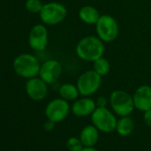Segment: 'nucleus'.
I'll list each match as a JSON object with an SVG mask.
<instances>
[{
	"mask_svg": "<svg viewBox=\"0 0 151 151\" xmlns=\"http://www.w3.org/2000/svg\"><path fill=\"white\" fill-rule=\"evenodd\" d=\"M93 124L101 132L110 133L116 131L117 119L115 113L107 108H96L91 115Z\"/></svg>",
	"mask_w": 151,
	"mask_h": 151,
	"instance_id": "39448f33",
	"label": "nucleus"
},
{
	"mask_svg": "<svg viewBox=\"0 0 151 151\" xmlns=\"http://www.w3.org/2000/svg\"><path fill=\"white\" fill-rule=\"evenodd\" d=\"M134 121L132 120V118L130 117V116H120L116 123V131L120 136L127 137L132 134L134 130Z\"/></svg>",
	"mask_w": 151,
	"mask_h": 151,
	"instance_id": "dca6fc26",
	"label": "nucleus"
},
{
	"mask_svg": "<svg viewBox=\"0 0 151 151\" xmlns=\"http://www.w3.org/2000/svg\"><path fill=\"white\" fill-rule=\"evenodd\" d=\"M93 70L96 73H98L100 76L103 77V76L109 74L110 70V64L107 59L101 57L93 61Z\"/></svg>",
	"mask_w": 151,
	"mask_h": 151,
	"instance_id": "a211bd4d",
	"label": "nucleus"
},
{
	"mask_svg": "<svg viewBox=\"0 0 151 151\" xmlns=\"http://www.w3.org/2000/svg\"><path fill=\"white\" fill-rule=\"evenodd\" d=\"M101 86V76L96 73L93 69L87 70L80 75L78 79L77 86L80 95L89 97L94 94Z\"/></svg>",
	"mask_w": 151,
	"mask_h": 151,
	"instance_id": "423d86ee",
	"label": "nucleus"
},
{
	"mask_svg": "<svg viewBox=\"0 0 151 151\" xmlns=\"http://www.w3.org/2000/svg\"><path fill=\"white\" fill-rule=\"evenodd\" d=\"M143 121L145 124L148 127H151V109L144 111L143 114Z\"/></svg>",
	"mask_w": 151,
	"mask_h": 151,
	"instance_id": "412c9836",
	"label": "nucleus"
},
{
	"mask_svg": "<svg viewBox=\"0 0 151 151\" xmlns=\"http://www.w3.org/2000/svg\"><path fill=\"white\" fill-rule=\"evenodd\" d=\"M26 93L30 99L36 101H43L48 93L47 84L40 78H29L26 83Z\"/></svg>",
	"mask_w": 151,
	"mask_h": 151,
	"instance_id": "9b49d317",
	"label": "nucleus"
},
{
	"mask_svg": "<svg viewBox=\"0 0 151 151\" xmlns=\"http://www.w3.org/2000/svg\"><path fill=\"white\" fill-rule=\"evenodd\" d=\"M109 104L113 112L119 116H130L135 109L132 96L123 90H116L111 93Z\"/></svg>",
	"mask_w": 151,
	"mask_h": 151,
	"instance_id": "7ed1b4c3",
	"label": "nucleus"
},
{
	"mask_svg": "<svg viewBox=\"0 0 151 151\" xmlns=\"http://www.w3.org/2000/svg\"><path fill=\"white\" fill-rule=\"evenodd\" d=\"M55 124H56V123H54L53 121L47 119V120L45 122V124H44V129H45V131H47V132H51V131L53 130V128H54V126H55Z\"/></svg>",
	"mask_w": 151,
	"mask_h": 151,
	"instance_id": "5701e85b",
	"label": "nucleus"
},
{
	"mask_svg": "<svg viewBox=\"0 0 151 151\" xmlns=\"http://www.w3.org/2000/svg\"><path fill=\"white\" fill-rule=\"evenodd\" d=\"M59 93L60 98L69 101H76L78 100L80 93L78 89L77 85H73V84H63L60 89H59Z\"/></svg>",
	"mask_w": 151,
	"mask_h": 151,
	"instance_id": "f3484780",
	"label": "nucleus"
},
{
	"mask_svg": "<svg viewBox=\"0 0 151 151\" xmlns=\"http://www.w3.org/2000/svg\"><path fill=\"white\" fill-rule=\"evenodd\" d=\"M44 4L41 0H27L25 3L26 9L32 14H40Z\"/></svg>",
	"mask_w": 151,
	"mask_h": 151,
	"instance_id": "aec40b11",
	"label": "nucleus"
},
{
	"mask_svg": "<svg viewBox=\"0 0 151 151\" xmlns=\"http://www.w3.org/2000/svg\"><path fill=\"white\" fill-rule=\"evenodd\" d=\"M97 37L103 42L110 43L116 39L119 34V26L114 17L109 14L101 15L95 24Z\"/></svg>",
	"mask_w": 151,
	"mask_h": 151,
	"instance_id": "20e7f679",
	"label": "nucleus"
},
{
	"mask_svg": "<svg viewBox=\"0 0 151 151\" xmlns=\"http://www.w3.org/2000/svg\"><path fill=\"white\" fill-rule=\"evenodd\" d=\"M81 151H98L94 147H84Z\"/></svg>",
	"mask_w": 151,
	"mask_h": 151,
	"instance_id": "b1692460",
	"label": "nucleus"
},
{
	"mask_svg": "<svg viewBox=\"0 0 151 151\" xmlns=\"http://www.w3.org/2000/svg\"><path fill=\"white\" fill-rule=\"evenodd\" d=\"M96 106L97 108H107V104H108V100L106 97L104 96H100L98 97V99L96 100Z\"/></svg>",
	"mask_w": 151,
	"mask_h": 151,
	"instance_id": "4be33fe9",
	"label": "nucleus"
},
{
	"mask_svg": "<svg viewBox=\"0 0 151 151\" xmlns=\"http://www.w3.org/2000/svg\"><path fill=\"white\" fill-rule=\"evenodd\" d=\"M13 67L15 73L20 77L29 79L39 74L41 64L36 56L29 53H23L14 59Z\"/></svg>",
	"mask_w": 151,
	"mask_h": 151,
	"instance_id": "f03ea898",
	"label": "nucleus"
},
{
	"mask_svg": "<svg viewBox=\"0 0 151 151\" xmlns=\"http://www.w3.org/2000/svg\"><path fill=\"white\" fill-rule=\"evenodd\" d=\"M105 46L103 41L98 37L88 36L83 37L76 46V53L85 61L93 62L103 57Z\"/></svg>",
	"mask_w": 151,
	"mask_h": 151,
	"instance_id": "f257e3e1",
	"label": "nucleus"
},
{
	"mask_svg": "<svg viewBox=\"0 0 151 151\" xmlns=\"http://www.w3.org/2000/svg\"><path fill=\"white\" fill-rule=\"evenodd\" d=\"M66 147L68 151H81L84 148L81 139L78 137L68 138L66 142Z\"/></svg>",
	"mask_w": 151,
	"mask_h": 151,
	"instance_id": "6ab92c4d",
	"label": "nucleus"
},
{
	"mask_svg": "<svg viewBox=\"0 0 151 151\" xmlns=\"http://www.w3.org/2000/svg\"><path fill=\"white\" fill-rule=\"evenodd\" d=\"M134 107L139 111H147L151 109V86L143 85L139 86L133 95Z\"/></svg>",
	"mask_w": 151,
	"mask_h": 151,
	"instance_id": "f8f14e48",
	"label": "nucleus"
},
{
	"mask_svg": "<svg viewBox=\"0 0 151 151\" xmlns=\"http://www.w3.org/2000/svg\"><path fill=\"white\" fill-rule=\"evenodd\" d=\"M99 137L100 131L93 124L85 126L79 134V139H81L84 147H94L98 142Z\"/></svg>",
	"mask_w": 151,
	"mask_h": 151,
	"instance_id": "4468645a",
	"label": "nucleus"
},
{
	"mask_svg": "<svg viewBox=\"0 0 151 151\" xmlns=\"http://www.w3.org/2000/svg\"><path fill=\"white\" fill-rule=\"evenodd\" d=\"M62 72L61 64L56 60H47L41 64L39 78L47 85L55 83L60 77Z\"/></svg>",
	"mask_w": 151,
	"mask_h": 151,
	"instance_id": "1a4fd4ad",
	"label": "nucleus"
},
{
	"mask_svg": "<svg viewBox=\"0 0 151 151\" xmlns=\"http://www.w3.org/2000/svg\"><path fill=\"white\" fill-rule=\"evenodd\" d=\"M96 102L89 97H84L76 100L72 105V113L78 117H84L91 116L96 109Z\"/></svg>",
	"mask_w": 151,
	"mask_h": 151,
	"instance_id": "ddd939ff",
	"label": "nucleus"
},
{
	"mask_svg": "<svg viewBox=\"0 0 151 151\" xmlns=\"http://www.w3.org/2000/svg\"><path fill=\"white\" fill-rule=\"evenodd\" d=\"M80 20L88 25H95L99 21L101 14L99 11L92 6H85L80 8L78 12Z\"/></svg>",
	"mask_w": 151,
	"mask_h": 151,
	"instance_id": "2eb2a0df",
	"label": "nucleus"
},
{
	"mask_svg": "<svg viewBox=\"0 0 151 151\" xmlns=\"http://www.w3.org/2000/svg\"><path fill=\"white\" fill-rule=\"evenodd\" d=\"M39 15L44 24L53 26L64 21L67 16V9L62 4L51 2L44 5Z\"/></svg>",
	"mask_w": 151,
	"mask_h": 151,
	"instance_id": "0eeeda50",
	"label": "nucleus"
},
{
	"mask_svg": "<svg viewBox=\"0 0 151 151\" xmlns=\"http://www.w3.org/2000/svg\"><path fill=\"white\" fill-rule=\"evenodd\" d=\"M29 46L37 52L44 51L48 44V31L45 25L37 24L35 25L29 36Z\"/></svg>",
	"mask_w": 151,
	"mask_h": 151,
	"instance_id": "9d476101",
	"label": "nucleus"
},
{
	"mask_svg": "<svg viewBox=\"0 0 151 151\" xmlns=\"http://www.w3.org/2000/svg\"><path fill=\"white\" fill-rule=\"evenodd\" d=\"M15 151H23V150H15Z\"/></svg>",
	"mask_w": 151,
	"mask_h": 151,
	"instance_id": "393cba45",
	"label": "nucleus"
},
{
	"mask_svg": "<svg viewBox=\"0 0 151 151\" xmlns=\"http://www.w3.org/2000/svg\"><path fill=\"white\" fill-rule=\"evenodd\" d=\"M70 109L71 108L68 101L62 98H57L51 101L46 105L45 114L47 119L54 123H60L67 118Z\"/></svg>",
	"mask_w": 151,
	"mask_h": 151,
	"instance_id": "6e6552de",
	"label": "nucleus"
}]
</instances>
